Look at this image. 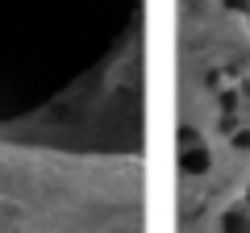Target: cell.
Wrapping results in <instances>:
<instances>
[{
  "label": "cell",
  "mask_w": 250,
  "mask_h": 233,
  "mask_svg": "<svg viewBox=\"0 0 250 233\" xmlns=\"http://www.w3.org/2000/svg\"><path fill=\"white\" fill-rule=\"evenodd\" d=\"M217 233H250V204H233L221 213Z\"/></svg>",
  "instance_id": "cell-1"
},
{
  "label": "cell",
  "mask_w": 250,
  "mask_h": 233,
  "mask_svg": "<svg viewBox=\"0 0 250 233\" xmlns=\"http://www.w3.org/2000/svg\"><path fill=\"white\" fill-rule=\"evenodd\" d=\"M229 142H233V150H242V154H250V125H238L229 134Z\"/></svg>",
  "instance_id": "cell-2"
},
{
  "label": "cell",
  "mask_w": 250,
  "mask_h": 233,
  "mask_svg": "<svg viewBox=\"0 0 250 233\" xmlns=\"http://www.w3.org/2000/svg\"><path fill=\"white\" fill-rule=\"evenodd\" d=\"M238 125H242V121H238V113H221V121H217V129H221L225 137H229V134H233Z\"/></svg>",
  "instance_id": "cell-3"
},
{
  "label": "cell",
  "mask_w": 250,
  "mask_h": 233,
  "mask_svg": "<svg viewBox=\"0 0 250 233\" xmlns=\"http://www.w3.org/2000/svg\"><path fill=\"white\" fill-rule=\"evenodd\" d=\"M225 13H250V0H221Z\"/></svg>",
  "instance_id": "cell-4"
},
{
  "label": "cell",
  "mask_w": 250,
  "mask_h": 233,
  "mask_svg": "<svg viewBox=\"0 0 250 233\" xmlns=\"http://www.w3.org/2000/svg\"><path fill=\"white\" fill-rule=\"evenodd\" d=\"M238 108V92H221V113H233Z\"/></svg>",
  "instance_id": "cell-5"
},
{
  "label": "cell",
  "mask_w": 250,
  "mask_h": 233,
  "mask_svg": "<svg viewBox=\"0 0 250 233\" xmlns=\"http://www.w3.org/2000/svg\"><path fill=\"white\" fill-rule=\"evenodd\" d=\"M246 204H250V188H246Z\"/></svg>",
  "instance_id": "cell-6"
},
{
  "label": "cell",
  "mask_w": 250,
  "mask_h": 233,
  "mask_svg": "<svg viewBox=\"0 0 250 233\" xmlns=\"http://www.w3.org/2000/svg\"><path fill=\"white\" fill-rule=\"evenodd\" d=\"M246 116H250V108H246Z\"/></svg>",
  "instance_id": "cell-7"
}]
</instances>
